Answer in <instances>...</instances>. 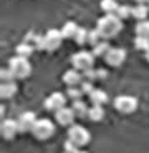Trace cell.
Segmentation results:
<instances>
[{
  "label": "cell",
  "mask_w": 149,
  "mask_h": 153,
  "mask_svg": "<svg viewBox=\"0 0 149 153\" xmlns=\"http://www.w3.org/2000/svg\"><path fill=\"white\" fill-rule=\"evenodd\" d=\"M96 28L99 30V33L103 35V38H113L121 32L123 20L116 13H106L104 17H101L98 20Z\"/></svg>",
  "instance_id": "1"
},
{
  "label": "cell",
  "mask_w": 149,
  "mask_h": 153,
  "mask_svg": "<svg viewBox=\"0 0 149 153\" xmlns=\"http://www.w3.org/2000/svg\"><path fill=\"white\" fill-rule=\"evenodd\" d=\"M8 68L12 70V73H13V76H15L17 80L27 78V76H30V73H32L30 60L25 58V57H20V55H15L13 58H10Z\"/></svg>",
  "instance_id": "2"
},
{
  "label": "cell",
  "mask_w": 149,
  "mask_h": 153,
  "mask_svg": "<svg viewBox=\"0 0 149 153\" xmlns=\"http://www.w3.org/2000/svg\"><path fill=\"white\" fill-rule=\"evenodd\" d=\"M93 63H95V55L93 52H86V50H81L71 57V65L73 68L80 70V72H86V70L93 68Z\"/></svg>",
  "instance_id": "3"
},
{
  "label": "cell",
  "mask_w": 149,
  "mask_h": 153,
  "mask_svg": "<svg viewBox=\"0 0 149 153\" xmlns=\"http://www.w3.org/2000/svg\"><path fill=\"white\" fill-rule=\"evenodd\" d=\"M32 133H33L35 138H38V140H48L55 133V125L51 120H46V118L37 120V123L32 128Z\"/></svg>",
  "instance_id": "4"
},
{
  "label": "cell",
  "mask_w": 149,
  "mask_h": 153,
  "mask_svg": "<svg viewBox=\"0 0 149 153\" xmlns=\"http://www.w3.org/2000/svg\"><path fill=\"white\" fill-rule=\"evenodd\" d=\"M138 98L131 95H119L115 98V108L119 113H133L138 108Z\"/></svg>",
  "instance_id": "5"
},
{
  "label": "cell",
  "mask_w": 149,
  "mask_h": 153,
  "mask_svg": "<svg viewBox=\"0 0 149 153\" xmlns=\"http://www.w3.org/2000/svg\"><path fill=\"white\" fill-rule=\"evenodd\" d=\"M90 131L81 125H73L68 130V140H71L76 146H84L90 142Z\"/></svg>",
  "instance_id": "6"
},
{
  "label": "cell",
  "mask_w": 149,
  "mask_h": 153,
  "mask_svg": "<svg viewBox=\"0 0 149 153\" xmlns=\"http://www.w3.org/2000/svg\"><path fill=\"white\" fill-rule=\"evenodd\" d=\"M63 33L58 28H50L45 33V50L46 52H55L61 47V42H63Z\"/></svg>",
  "instance_id": "7"
},
{
  "label": "cell",
  "mask_w": 149,
  "mask_h": 153,
  "mask_svg": "<svg viewBox=\"0 0 149 153\" xmlns=\"http://www.w3.org/2000/svg\"><path fill=\"white\" fill-rule=\"evenodd\" d=\"M104 62L109 67H119L126 62V50L118 48V47H111L108 50V53L104 55Z\"/></svg>",
  "instance_id": "8"
},
{
  "label": "cell",
  "mask_w": 149,
  "mask_h": 153,
  "mask_svg": "<svg viewBox=\"0 0 149 153\" xmlns=\"http://www.w3.org/2000/svg\"><path fill=\"white\" fill-rule=\"evenodd\" d=\"M55 120L61 126H73L75 125V120H76V115H75L71 107H63L55 111Z\"/></svg>",
  "instance_id": "9"
},
{
  "label": "cell",
  "mask_w": 149,
  "mask_h": 153,
  "mask_svg": "<svg viewBox=\"0 0 149 153\" xmlns=\"http://www.w3.org/2000/svg\"><path fill=\"white\" fill-rule=\"evenodd\" d=\"M66 98H68V97L63 95L61 92L51 93V95L46 97V100H45V108L46 110H51V111L60 110V108L66 107Z\"/></svg>",
  "instance_id": "10"
},
{
  "label": "cell",
  "mask_w": 149,
  "mask_h": 153,
  "mask_svg": "<svg viewBox=\"0 0 149 153\" xmlns=\"http://www.w3.org/2000/svg\"><path fill=\"white\" fill-rule=\"evenodd\" d=\"M0 131H2V137L5 140H12L17 133H20V126H18V122L17 120H12V118H7L2 122V126H0Z\"/></svg>",
  "instance_id": "11"
},
{
  "label": "cell",
  "mask_w": 149,
  "mask_h": 153,
  "mask_svg": "<svg viewBox=\"0 0 149 153\" xmlns=\"http://www.w3.org/2000/svg\"><path fill=\"white\" fill-rule=\"evenodd\" d=\"M18 126H20V133H25V131H32L33 125L37 123V117H35L33 111H23L18 118Z\"/></svg>",
  "instance_id": "12"
},
{
  "label": "cell",
  "mask_w": 149,
  "mask_h": 153,
  "mask_svg": "<svg viewBox=\"0 0 149 153\" xmlns=\"http://www.w3.org/2000/svg\"><path fill=\"white\" fill-rule=\"evenodd\" d=\"M63 82H65L68 87H80L81 82H83V73L76 68L66 70L65 75H63Z\"/></svg>",
  "instance_id": "13"
},
{
  "label": "cell",
  "mask_w": 149,
  "mask_h": 153,
  "mask_svg": "<svg viewBox=\"0 0 149 153\" xmlns=\"http://www.w3.org/2000/svg\"><path fill=\"white\" fill-rule=\"evenodd\" d=\"M17 92H18V87L15 82H2V85H0V97L2 98H12Z\"/></svg>",
  "instance_id": "14"
},
{
  "label": "cell",
  "mask_w": 149,
  "mask_h": 153,
  "mask_svg": "<svg viewBox=\"0 0 149 153\" xmlns=\"http://www.w3.org/2000/svg\"><path fill=\"white\" fill-rule=\"evenodd\" d=\"M71 108H73V111H75V115H76V118H88L90 107L84 103L83 100H76V102H73Z\"/></svg>",
  "instance_id": "15"
},
{
  "label": "cell",
  "mask_w": 149,
  "mask_h": 153,
  "mask_svg": "<svg viewBox=\"0 0 149 153\" xmlns=\"http://www.w3.org/2000/svg\"><path fill=\"white\" fill-rule=\"evenodd\" d=\"M88 97L93 105H104L108 102V93L104 90H99V88H95Z\"/></svg>",
  "instance_id": "16"
},
{
  "label": "cell",
  "mask_w": 149,
  "mask_h": 153,
  "mask_svg": "<svg viewBox=\"0 0 149 153\" xmlns=\"http://www.w3.org/2000/svg\"><path fill=\"white\" fill-rule=\"evenodd\" d=\"M88 118L91 120V122H101V120L104 118V108H103V105H93V107H90Z\"/></svg>",
  "instance_id": "17"
},
{
  "label": "cell",
  "mask_w": 149,
  "mask_h": 153,
  "mask_svg": "<svg viewBox=\"0 0 149 153\" xmlns=\"http://www.w3.org/2000/svg\"><path fill=\"white\" fill-rule=\"evenodd\" d=\"M78 30H80V27H78L75 22H66L65 25L61 27V33H63L65 38H75L78 33Z\"/></svg>",
  "instance_id": "18"
},
{
  "label": "cell",
  "mask_w": 149,
  "mask_h": 153,
  "mask_svg": "<svg viewBox=\"0 0 149 153\" xmlns=\"http://www.w3.org/2000/svg\"><path fill=\"white\" fill-rule=\"evenodd\" d=\"M15 52H17V55H20V57L30 58V57H32V53L35 52V47L32 45V43H28V42H22L20 45H17Z\"/></svg>",
  "instance_id": "19"
},
{
  "label": "cell",
  "mask_w": 149,
  "mask_h": 153,
  "mask_svg": "<svg viewBox=\"0 0 149 153\" xmlns=\"http://www.w3.org/2000/svg\"><path fill=\"white\" fill-rule=\"evenodd\" d=\"M119 8V4L116 0H101V10L104 13H116Z\"/></svg>",
  "instance_id": "20"
},
{
  "label": "cell",
  "mask_w": 149,
  "mask_h": 153,
  "mask_svg": "<svg viewBox=\"0 0 149 153\" xmlns=\"http://www.w3.org/2000/svg\"><path fill=\"white\" fill-rule=\"evenodd\" d=\"M149 5H141L138 4L136 7H133V17L138 20H146V17H148V12H149Z\"/></svg>",
  "instance_id": "21"
},
{
  "label": "cell",
  "mask_w": 149,
  "mask_h": 153,
  "mask_svg": "<svg viewBox=\"0 0 149 153\" xmlns=\"http://www.w3.org/2000/svg\"><path fill=\"white\" fill-rule=\"evenodd\" d=\"M109 48H111L109 43H108L106 40H101L96 47H93V55H95V57H104Z\"/></svg>",
  "instance_id": "22"
},
{
  "label": "cell",
  "mask_w": 149,
  "mask_h": 153,
  "mask_svg": "<svg viewBox=\"0 0 149 153\" xmlns=\"http://www.w3.org/2000/svg\"><path fill=\"white\" fill-rule=\"evenodd\" d=\"M136 35L149 38V20H139V23L136 25Z\"/></svg>",
  "instance_id": "23"
},
{
  "label": "cell",
  "mask_w": 149,
  "mask_h": 153,
  "mask_svg": "<svg viewBox=\"0 0 149 153\" xmlns=\"http://www.w3.org/2000/svg\"><path fill=\"white\" fill-rule=\"evenodd\" d=\"M83 90H81L80 87H68V90H66V97H68L70 100H73V102H76V100H81L83 98Z\"/></svg>",
  "instance_id": "24"
},
{
  "label": "cell",
  "mask_w": 149,
  "mask_h": 153,
  "mask_svg": "<svg viewBox=\"0 0 149 153\" xmlns=\"http://www.w3.org/2000/svg\"><path fill=\"white\" fill-rule=\"evenodd\" d=\"M88 37H90V30H86V28H81V27H80V30H78L76 37L73 38V40H75L78 45H84V43H88Z\"/></svg>",
  "instance_id": "25"
},
{
  "label": "cell",
  "mask_w": 149,
  "mask_h": 153,
  "mask_svg": "<svg viewBox=\"0 0 149 153\" xmlns=\"http://www.w3.org/2000/svg\"><path fill=\"white\" fill-rule=\"evenodd\" d=\"M101 40H104V38H103V35L99 33L98 28H95V30H90V37H88V43H90V45H91V47H96L99 42H101Z\"/></svg>",
  "instance_id": "26"
},
{
  "label": "cell",
  "mask_w": 149,
  "mask_h": 153,
  "mask_svg": "<svg viewBox=\"0 0 149 153\" xmlns=\"http://www.w3.org/2000/svg\"><path fill=\"white\" fill-rule=\"evenodd\" d=\"M134 47H136L138 50L148 52V50H149V38H148V37H138V35H136V40H134Z\"/></svg>",
  "instance_id": "27"
},
{
  "label": "cell",
  "mask_w": 149,
  "mask_h": 153,
  "mask_svg": "<svg viewBox=\"0 0 149 153\" xmlns=\"http://www.w3.org/2000/svg\"><path fill=\"white\" fill-rule=\"evenodd\" d=\"M116 15H118L121 20H126V19H129V17H133V8L128 7V5H119Z\"/></svg>",
  "instance_id": "28"
},
{
  "label": "cell",
  "mask_w": 149,
  "mask_h": 153,
  "mask_svg": "<svg viewBox=\"0 0 149 153\" xmlns=\"http://www.w3.org/2000/svg\"><path fill=\"white\" fill-rule=\"evenodd\" d=\"M0 78H2V82H15L17 80L8 67H7V68H2V72H0Z\"/></svg>",
  "instance_id": "29"
},
{
  "label": "cell",
  "mask_w": 149,
  "mask_h": 153,
  "mask_svg": "<svg viewBox=\"0 0 149 153\" xmlns=\"http://www.w3.org/2000/svg\"><path fill=\"white\" fill-rule=\"evenodd\" d=\"M80 88L83 90V93L84 95H90V93L95 90V85H93V82H88V80H83L81 82V85H80Z\"/></svg>",
  "instance_id": "30"
},
{
  "label": "cell",
  "mask_w": 149,
  "mask_h": 153,
  "mask_svg": "<svg viewBox=\"0 0 149 153\" xmlns=\"http://www.w3.org/2000/svg\"><path fill=\"white\" fill-rule=\"evenodd\" d=\"M78 150H80V146H76L71 140H66L65 142V152L66 153H76Z\"/></svg>",
  "instance_id": "31"
},
{
  "label": "cell",
  "mask_w": 149,
  "mask_h": 153,
  "mask_svg": "<svg viewBox=\"0 0 149 153\" xmlns=\"http://www.w3.org/2000/svg\"><path fill=\"white\" fill-rule=\"evenodd\" d=\"M96 73H98V80H104V78H106V75H108L106 70H103V68H101V70H96Z\"/></svg>",
  "instance_id": "32"
},
{
  "label": "cell",
  "mask_w": 149,
  "mask_h": 153,
  "mask_svg": "<svg viewBox=\"0 0 149 153\" xmlns=\"http://www.w3.org/2000/svg\"><path fill=\"white\" fill-rule=\"evenodd\" d=\"M138 4H141V5H148V0H136Z\"/></svg>",
  "instance_id": "33"
},
{
  "label": "cell",
  "mask_w": 149,
  "mask_h": 153,
  "mask_svg": "<svg viewBox=\"0 0 149 153\" xmlns=\"http://www.w3.org/2000/svg\"><path fill=\"white\" fill-rule=\"evenodd\" d=\"M146 60L149 62V50H148V52H146Z\"/></svg>",
  "instance_id": "34"
},
{
  "label": "cell",
  "mask_w": 149,
  "mask_h": 153,
  "mask_svg": "<svg viewBox=\"0 0 149 153\" xmlns=\"http://www.w3.org/2000/svg\"><path fill=\"white\" fill-rule=\"evenodd\" d=\"M76 153H88V152H84V150H81V148H80V150H78Z\"/></svg>",
  "instance_id": "35"
},
{
  "label": "cell",
  "mask_w": 149,
  "mask_h": 153,
  "mask_svg": "<svg viewBox=\"0 0 149 153\" xmlns=\"http://www.w3.org/2000/svg\"><path fill=\"white\" fill-rule=\"evenodd\" d=\"M148 5H149V0H148Z\"/></svg>",
  "instance_id": "36"
},
{
  "label": "cell",
  "mask_w": 149,
  "mask_h": 153,
  "mask_svg": "<svg viewBox=\"0 0 149 153\" xmlns=\"http://www.w3.org/2000/svg\"><path fill=\"white\" fill-rule=\"evenodd\" d=\"M65 153H66V152H65Z\"/></svg>",
  "instance_id": "37"
}]
</instances>
